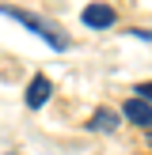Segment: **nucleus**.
Masks as SVG:
<instances>
[{
	"instance_id": "obj_1",
	"label": "nucleus",
	"mask_w": 152,
	"mask_h": 155,
	"mask_svg": "<svg viewBox=\"0 0 152 155\" xmlns=\"http://www.w3.org/2000/svg\"><path fill=\"white\" fill-rule=\"evenodd\" d=\"M0 15H8V19H15L19 27H27L30 34H38L46 45H50V49H57V53L68 49V34H65V30H57L53 23H46L42 15L27 12V8H15V4H0Z\"/></svg>"
},
{
	"instance_id": "obj_2",
	"label": "nucleus",
	"mask_w": 152,
	"mask_h": 155,
	"mask_svg": "<svg viewBox=\"0 0 152 155\" xmlns=\"http://www.w3.org/2000/svg\"><path fill=\"white\" fill-rule=\"evenodd\" d=\"M114 19H118V12H114L110 4H103V0H99V4H88V8L80 12V23H84V27H91V30L114 27Z\"/></svg>"
},
{
	"instance_id": "obj_3",
	"label": "nucleus",
	"mask_w": 152,
	"mask_h": 155,
	"mask_svg": "<svg viewBox=\"0 0 152 155\" xmlns=\"http://www.w3.org/2000/svg\"><path fill=\"white\" fill-rule=\"evenodd\" d=\"M50 95H53V80L50 76H34L30 87H27V106L30 110H42V106L50 102Z\"/></svg>"
},
{
	"instance_id": "obj_4",
	"label": "nucleus",
	"mask_w": 152,
	"mask_h": 155,
	"mask_svg": "<svg viewBox=\"0 0 152 155\" xmlns=\"http://www.w3.org/2000/svg\"><path fill=\"white\" fill-rule=\"evenodd\" d=\"M122 114H126L133 125H141V129H152V106L148 102H141V98H129L126 106H122Z\"/></svg>"
},
{
	"instance_id": "obj_5",
	"label": "nucleus",
	"mask_w": 152,
	"mask_h": 155,
	"mask_svg": "<svg viewBox=\"0 0 152 155\" xmlns=\"http://www.w3.org/2000/svg\"><path fill=\"white\" fill-rule=\"evenodd\" d=\"M118 114H114V110H106V106H103V110H95V114H91V121H88V129H91V133H114V129H118Z\"/></svg>"
},
{
	"instance_id": "obj_6",
	"label": "nucleus",
	"mask_w": 152,
	"mask_h": 155,
	"mask_svg": "<svg viewBox=\"0 0 152 155\" xmlns=\"http://www.w3.org/2000/svg\"><path fill=\"white\" fill-rule=\"evenodd\" d=\"M133 98H141V102H148V106H152V80L137 83V95H133Z\"/></svg>"
},
{
	"instance_id": "obj_7",
	"label": "nucleus",
	"mask_w": 152,
	"mask_h": 155,
	"mask_svg": "<svg viewBox=\"0 0 152 155\" xmlns=\"http://www.w3.org/2000/svg\"><path fill=\"white\" fill-rule=\"evenodd\" d=\"M148 144H152V129H148Z\"/></svg>"
},
{
	"instance_id": "obj_8",
	"label": "nucleus",
	"mask_w": 152,
	"mask_h": 155,
	"mask_svg": "<svg viewBox=\"0 0 152 155\" xmlns=\"http://www.w3.org/2000/svg\"><path fill=\"white\" fill-rule=\"evenodd\" d=\"M12 155H15V151H12Z\"/></svg>"
}]
</instances>
